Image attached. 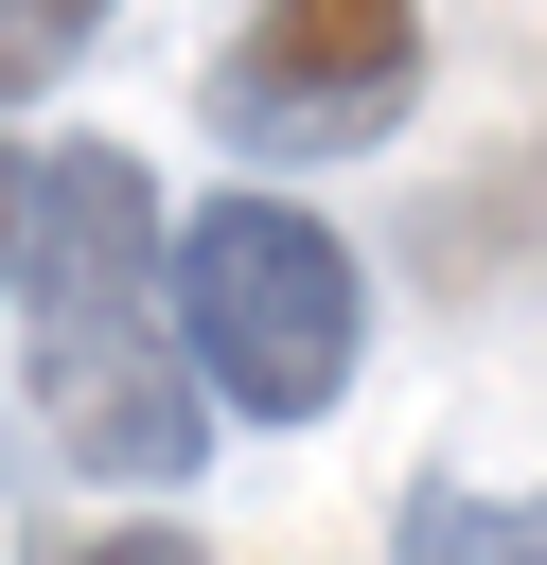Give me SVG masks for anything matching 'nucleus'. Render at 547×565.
Segmentation results:
<instances>
[{
	"instance_id": "2",
	"label": "nucleus",
	"mask_w": 547,
	"mask_h": 565,
	"mask_svg": "<svg viewBox=\"0 0 547 565\" xmlns=\"http://www.w3.org/2000/svg\"><path fill=\"white\" fill-rule=\"evenodd\" d=\"M176 318H194L229 424H318V406L353 388V353H371L353 247H335L300 194H265V177L212 194V212H176Z\"/></svg>"
},
{
	"instance_id": "6",
	"label": "nucleus",
	"mask_w": 547,
	"mask_h": 565,
	"mask_svg": "<svg viewBox=\"0 0 547 565\" xmlns=\"http://www.w3.org/2000/svg\"><path fill=\"white\" fill-rule=\"evenodd\" d=\"M18 194H35V159L0 141V282H18Z\"/></svg>"
},
{
	"instance_id": "4",
	"label": "nucleus",
	"mask_w": 547,
	"mask_h": 565,
	"mask_svg": "<svg viewBox=\"0 0 547 565\" xmlns=\"http://www.w3.org/2000/svg\"><path fill=\"white\" fill-rule=\"evenodd\" d=\"M88 35H106V0H0V106H53Z\"/></svg>"
},
{
	"instance_id": "1",
	"label": "nucleus",
	"mask_w": 547,
	"mask_h": 565,
	"mask_svg": "<svg viewBox=\"0 0 547 565\" xmlns=\"http://www.w3.org/2000/svg\"><path fill=\"white\" fill-rule=\"evenodd\" d=\"M18 335H35V424L71 441V477L159 494V477L212 459L229 388H212V353L176 318V230H159L124 141L35 159V194H18Z\"/></svg>"
},
{
	"instance_id": "3",
	"label": "nucleus",
	"mask_w": 547,
	"mask_h": 565,
	"mask_svg": "<svg viewBox=\"0 0 547 565\" xmlns=\"http://www.w3.org/2000/svg\"><path fill=\"white\" fill-rule=\"evenodd\" d=\"M212 141L229 159H353V141H388L406 106H423V0H265L212 71Z\"/></svg>"
},
{
	"instance_id": "5",
	"label": "nucleus",
	"mask_w": 547,
	"mask_h": 565,
	"mask_svg": "<svg viewBox=\"0 0 547 565\" xmlns=\"http://www.w3.org/2000/svg\"><path fill=\"white\" fill-rule=\"evenodd\" d=\"M388 547H423V565H441V547H547V512H476V494H406V530H388Z\"/></svg>"
}]
</instances>
